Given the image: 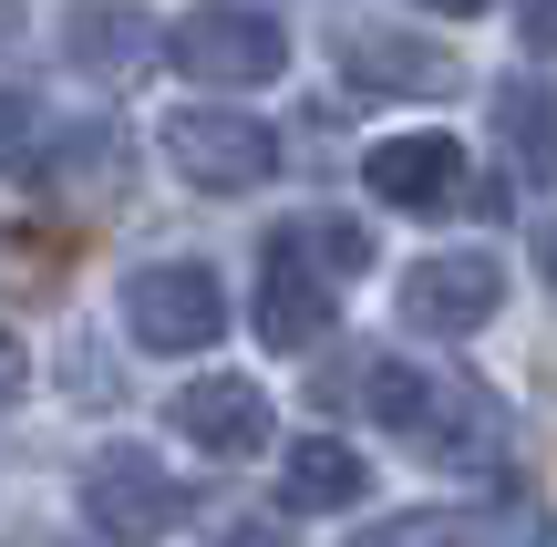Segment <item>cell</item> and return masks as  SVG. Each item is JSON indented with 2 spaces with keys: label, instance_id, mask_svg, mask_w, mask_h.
<instances>
[{
  "label": "cell",
  "instance_id": "6da1fadb",
  "mask_svg": "<svg viewBox=\"0 0 557 547\" xmlns=\"http://www.w3.org/2000/svg\"><path fill=\"white\" fill-rule=\"evenodd\" d=\"M361 403H372L382 434H403L413 455H434V465H506V413L496 393H475L465 372H423V362H372L361 372Z\"/></svg>",
  "mask_w": 557,
  "mask_h": 547
},
{
  "label": "cell",
  "instance_id": "7a4b0ae2",
  "mask_svg": "<svg viewBox=\"0 0 557 547\" xmlns=\"http://www.w3.org/2000/svg\"><path fill=\"white\" fill-rule=\"evenodd\" d=\"M165 165H176L186 186H207V197H248V186L278 176V135L248 103H176V114L156 124Z\"/></svg>",
  "mask_w": 557,
  "mask_h": 547
},
{
  "label": "cell",
  "instance_id": "3957f363",
  "mask_svg": "<svg viewBox=\"0 0 557 547\" xmlns=\"http://www.w3.org/2000/svg\"><path fill=\"white\" fill-rule=\"evenodd\" d=\"M165 62L186 83H218V94H248V83H278L289 73V32L248 0H197V11L165 32Z\"/></svg>",
  "mask_w": 557,
  "mask_h": 547
},
{
  "label": "cell",
  "instance_id": "277c9868",
  "mask_svg": "<svg viewBox=\"0 0 557 547\" xmlns=\"http://www.w3.org/2000/svg\"><path fill=\"white\" fill-rule=\"evenodd\" d=\"M124 331H135V351H207L227 331V289L207 259H156L124 279Z\"/></svg>",
  "mask_w": 557,
  "mask_h": 547
},
{
  "label": "cell",
  "instance_id": "5b68a950",
  "mask_svg": "<svg viewBox=\"0 0 557 547\" xmlns=\"http://www.w3.org/2000/svg\"><path fill=\"white\" fill-rule=\"evenodd\" d=\"M83 517H94V537H114V547H156L186 517V486L165 475V455L103 445L94 465H83Z\"/></svg>",
  "mask_w": 557,
  "mask_h": 547
},
{
  "label": "cell",
  "instance_id": "8992f818",
  "mask_svg": "<svg viewBox=\"0 0 557 547\" xmlns=\"http://www.w3.org/2000/svg\"><path fill=\"white\" fill-rule=\"evenodd\" d=\"M361 186H372L382 207H403V217H455V207H506L496 186L465 176V145L455 135H382L372 156H361Z\"/></svg>",
  "mask_w": 557,
  "mask_h": 547
},
{
  "label": "cell",
  "instance_id": "52a82bcc",
  "mask_svg": "<svg viewBox=\"0 0 557 547\" xmlns=\"http://www.w3.org/2000/svg\"><path fill=\"white\" fill-rule=\"evenodd\" d=\"M496 300H506V259H496V248H434V259L403 269V331H423V341L485 331Z\"/></svg>",
  "mask_w": 557,
  "mask_h": 547
},
{
  "label": "cell",
  "instance_id": "ba28073f",
  "mask_svg": "<svg viewBox=\"0 0 557 547\" xmlns=\"http://www.w3.org/2000/svg\"><path fill=\"white\" fill-rule=\"evenodd\" d=\"M165 424L197 455H218V465H248V455L269 445V393L248 383V372H207V383H186L176 403H165Z\"/></svg>",
  "mask_w": 557,
  "mask_h": 547
},
{
  "label": "cell",
  "instance_id": "9c48e42d",
  "mask_svg": "<svg viewBox=\"0 0 557 547\" xmlns=\"http://www.w3.org/2000/svg\"><path fill=\"white\" fill-rule=\"evenodd\" d=\"M341 83H351V94H413V103H434V94L465 83V62L444 52V41H413V32H341Z\"/></svg>",
  "mask_w": 557,
  "mask_h": 547
},
{
  "label": "cell",
  "instance_id": "30bf717a",
  "mask_svg": "<svg viewBox=\"0 0 557 547\" xmlns=\"http://www.w3.org/2000/svg\"><path fill=\"white\" fill-rule=\"evenodd\" d=\"M145 52H156V21H145L135 0H73V11H62V62H73V73L124 83Z\"/></svg>",
  "mask_w": 557,
  "mask_h": 547
},
{
  "label": "cell",
  "instance_id": "8fae6325",
  "mask_svg": "<svg viewBox=\"0 0 557 547\" xmlns=\"http://www.w3.org/2000/svg\"><path fill=\"white\" fill-rule=\"evenodd\" d=\"M331 300H341V289L320 279V269H299L289 248L269 238V269H259V341H269V351H310L320 331H331Z\"/></svg>",
  "mask_w": 557,
  "mask_h": 547
},
{
  "label": "cell",
  "instance_id": "7c38bea8",
  "mask_svg": "<svg viewBox=\"0 0 557 547\" xmlns=\"http://www.w3.org/2000/svg\"><path fill=\"white\" fill-rule=\"evenodd\" d=\"M278 496H289V517H341L372 496V465H361L341 434H299L289 465H278Z\"/></svg>",
  "mask_w": 557,
  "mask_h": 547
},
{
  "label": "cell",
  "instance_id": "4fadbf2b",
  "mask_svg": "<svg viewBox=\"0 0 557 547\" xmlns=\"http://www.w3.org/2000/svg\"><path fill=\"white\" fill-rule=\"evenodd\" d=\"M496 145L517 156V176H557V83H496Z\"/></svg>",
  "mask_w": 557,
  "mask_h": 547
},
{
  "label": "cell",
  "instance_id": "5bb4252c",
  "mask_svg": "<svg viewBox=\"0 0 557 547\" xmlns=\"http://www.w3.org/2000/svg\"><path fill=\"white\" fill-rule=\"evenodd\" d=\"M278 248H289L299 269H320L331 289H351L361 269H372V227H361V217H331V207H320V217H289V227H278Z\"/></svg>",
  "mask_w": 557,
  "mask_h": 547
},
{
  "label": "cell",
  "instance_id": "9a60e30c",
  "mask_svg": "<svg viewBox=\"0 0 557 547\" xmlns=\"http://www.w3.org/2000/svg\"><path fill=\"white\" fill-rule=\"evenodd\" d=\"M351 547H496V537H485V517H465V507H413V517L361 527Z\"/></svg>",
  "mask_w": 557,
  "mask_h": 547
},
{
  "label": "cell",
  "instance_id": "2e32d148",
  "mask_svg": "<svg viewBox=\"0 0 557 547\" xmlns=\"http://www.w3.org/2000/svg\"><path fill=\"white\" fill-rule=\"evenodd\" d=\"M41 94H21V83H0V176H32V156H41Z\"/></svg>",
  "mask_w": 557,
  "mask_h": 547
},
{
  "label": "cell",
  "instance_id": "e0dca14e",
  "mask_svg": "<svg viewBox=\"0 0 557 547\" xmlns=\"http://www.w3.org/2000/svg\"><path fill=\"white\" fill-rule=\"evenodd\" d=\"M517 41L527 52H557V0H517Z\"/></svg>",
  "mask_w": 557,
  "mask_h": 547
},
{
  "label": "cell",
  "instance_id": "ac0fdd59",
  "mask_svg": "<svg viewBox=\"0 0 557 547\" xmlns=\"http://www.w3.org/2000/svg\"><path fill=\"white\" fill-rule=\"evenodd\" d=\"M32 393V351H21V331H0V403H21Z\"/></svg>",
  "mask_w": 557,
  "mask_h": 547
},
{
  "label": "cell",
  "instance_id": "d6986e66",
  "mask_svg": "<svg viewBox=\"0 0 557 547\" xmlns=\"http://www.w3.org/2000/svg\"><path fill=\"white\" fill-rule=\"evenodd\" d=\"M423 11H444V21H475V11H496V0H423Z\"/></svg>",
  "mask_w": 557,
  "mask_h": 547
},
{
  "label": "cell",
  "instance_id": "ffe728a7",
  "mask_svg": "<svg viewBox=\"0 0 557 547\" xmlns=\"http://www.w3.org/2000/svg\"><path fill=\"white\" fill-rule=\"evenodd\" d=\"M517 547H557V517H537V527H517Z\"/></svg>",
  "mask_w": 557,
  "mask_h": 547
},
{
  "label": "cell",
  "instance_id": "44dd1931",
  "mask_svg": "<svg viewBox=\"0 0 557 547\" xmlns=\"http://www.w3.org/2000/svg\"><path fill=\"white\" fill-rule=\"evenodd\" d=\"M537 269H547V289H557V227H547V238H537Z\"/></svg>",
  "mask_w": 557,
  "mask_h": 547
}]
</instances>
